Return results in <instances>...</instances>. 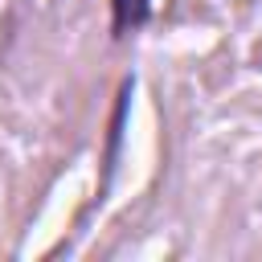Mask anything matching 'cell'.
Here are the masks:
<instances>
[{
	"mask_svg": "<svg viewBox=\"0 0 262 262\" xmlns=\"http://www.w3.org/2000/svg\"><path fill=\"white\" fill-rule=\"evenodd\" d=\"M127 102H131V78L119 86V102H115V115H111V143H106V172L115 168L119 160V139H123V123H127Z\"/></svg>",
	"mask_w": 262,
	"mask_h": 262,
	"instance_id": "2",
	"label": "cell"
},
{
	"mask_svg": "<svg viewBox=\"0 0 262 262\" xmlns=\"http://www.w3.org/2000/svg\"><path fill=\"white\" fill-rule=\"evenodd\" d=\"M106 8H111V41L135 37L156 16V0H106Z\"/></svg>",
	"mask_w": 262,
	"mask_h": 262,
	"instance_id": "1",
	"label": "cell"
}]
</instances>
